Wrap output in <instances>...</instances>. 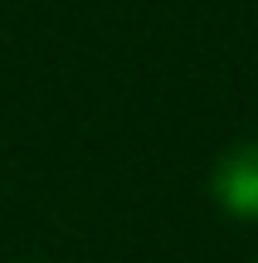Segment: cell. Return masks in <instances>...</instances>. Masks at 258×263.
I'll use <instances>...</instances> for the list:
<instances>
[{"instance_id": "obj_1", "label": "cell", "mask_w": 258, "mask_h": 263, "mask_svg": "<svg viewBox=\"0 0 258 263\" xmlns=\"http://www.w3.org/2000/svg\"><path fill=\"white\" fill-rule=\"evenodd\" d=\"M210 190L220 200V210H229L234 219H258V137L220 151V161L210 171Z\"/></svg>"}]
</instances>
